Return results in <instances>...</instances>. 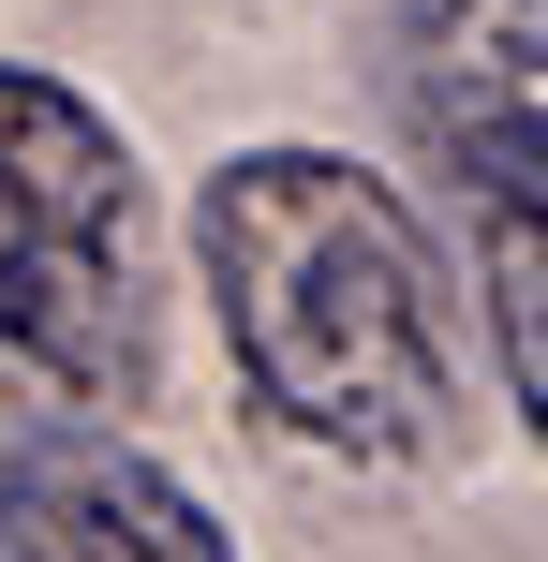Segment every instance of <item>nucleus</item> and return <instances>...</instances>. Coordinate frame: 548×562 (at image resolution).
Listing matches in <instances>:
<instances>
[{
  "label": "nucleus",
  "instance_id": "nucleus-1",
  "mask_svg": "<svg viewBox=\"0 0 548 562\" xmlns=\"http://www.w3.org/2000/svg\"><path fill=\"white\" fill-rule=\"evenodd\" d=\"M223 340L253 400L297 445L356 459V474H415L445 459L460 415V340H445V267L415 207L342 148H237L193 207Z\"/></svg>",
  "mask_w": 548,
  "mask_h": 562
},
{
  "label": "nucleus",
  "instance_id": "nucleus-2",
  "mask_svg": "<svg viewBox=\"0 0 548 562\" xmlns=\"http://www.w3.org/2000/svg\"><path fill=\"white\" fill-rule=\"evenodd\" d=\"M0 385L45 415L148 400V193L104 104L0 59Z\"/></svg>",
  "mask_w": 548,
  "mask_h": 562
},
{
  "label": "nucleus",
  "instance_id": "nucleus-3",
  "mask_svg": "<svg viewBox=\"0 0 548 562\" xmlns=\"http://www.w3.org/2000/svg\"><path fill=\"white\" fill-rule=\"evenodd\" d=\"M401 59L474 207L548 223V0H401Z\"/></svg>",
  "mask_w": 548,
  "mask_h": 562
},
{
  "label": "nucleus",
  "instance_id": "nucleus-4",
  "mask_svg": "<svg viewBox=\"0 0 548 562\" xmlns=\"http://www.w3.org/2000/svg\"><path fill=\"white\" fill-rule=\"evenodd\" d=\"M0 562H237V548L148 445L59 415V429H30V459L0 474Z\"/></svg>",
  "mask_w": 548,
  "mask_h": 562
},
{
  "label": "nucleus",
  "instance_id": "nucleus-5",
  "mask_svg": "<svg viewBox=\"0 0 548 562\" xmlns=\"http://www.w3.org/2000/svg\"><path fill=\"white\" fill-rule=\"evenodd\" d=\"M474 267H490V340H504V385L548 429V223H504L474 207Z\"/></svg>",
  "mask_w": 548,
  "mask_h": 562
}]
</instances>
